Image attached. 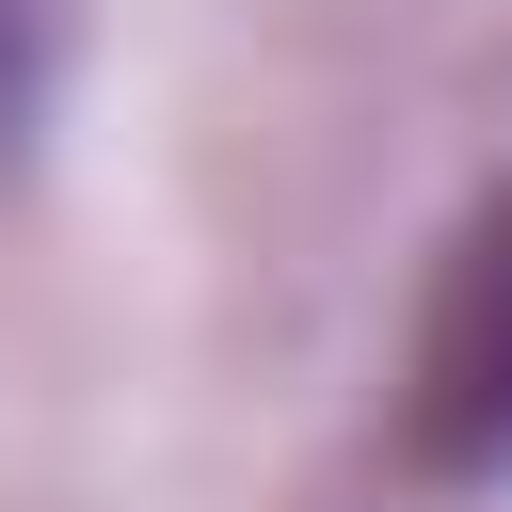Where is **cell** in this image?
<instances>
[{
    "mask_svg": "<svg viewBox=\"0 0 512 512\" xmlns=\"http://www.w3.org/2000/svg\"><path fill=\"white\" fill-rule=\"evenodd\" d=\"M400 448H416V480H512V192L464 208V240L416 304Z\"/></svg>",
    "mask_w": 512,
    "mask_h": 512,
    "instance_id": "1",
    "label": "cell"
},
{
    "mask_svg": "<svg viewBox=\"0 0 512 512\" xmlns=\"http://www.w3.org/2000/svg\"><path fill=\"white\" fill-rule=\"evenodd\" d=\"M32 112V0H0V128Z\"/></svg>",
    "mask_w": 512,
    "mask_h": 512,
    "instance_id": "2",
    "label": "cell"
}]
</instances>
